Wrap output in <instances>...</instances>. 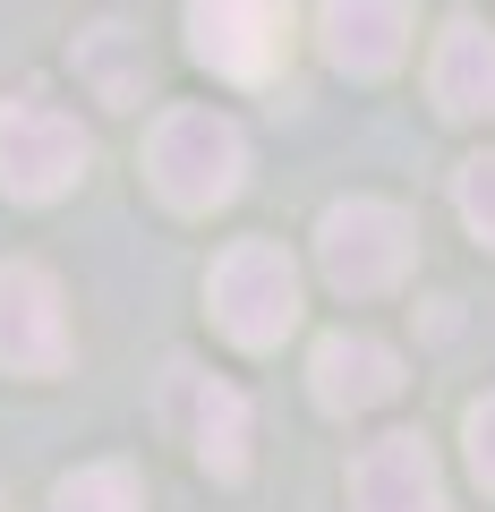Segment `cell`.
Returning <instances> with one entry per match:
<instances>
[{"mask_svg": "<svg viewBox=\"0 0 495 512\" xmlns=\"http://www.w3.org/2000/svg\"><path fill=\"white\" fill-rule=\"evenodd\" d=\"M146 180H154V197L171 214H214L248 180V137L214 103H171L146 128Z\"/></svg>", "mask_w": 495, "mask_h": 512, "instance_id": "obj_1", "label": "cell"}, {"mask_svg": "<svg viewBox=\"0 0 495 512\" xmlns=\"http://www.w3.org/2000/svg\"><path fill=\"white\" fill-rule=\"evenodd\" d=\"M410 256H419V222L393 197H342L316 222V274L342 299H385L410 282Z\"/></svg>", "mask_w": 495, "mask_h": 512, "instance_id": "obj_2", "label": "cell"}, {"mask_svg": "<svg viewBox=\"0 0 495 512\" xmlns=\"http://www.w3.org/2000/svg\"><path fill=\"white\" fill-rule=\"evenodd\" d=\"M205 308L239 350H274L299 325V265L282 256V239H231L205 274Z\"/></svg>", "mask_w": 495, "mask_h": 512, "instance_id": "obj_3", "label": "cell"}, {"mask_svg": "<svg viewBox=\"0 0 495 512\" xmlns=\"http://www.w3.org/2000/svg\"><path fill=\"white\" fill-rule=\"evenodd\" d=\"M94 137L77 128V111L43 103V94H9L0 103V188L18 205H52L86 180Z\"/></svg>", "mask_w": 495, "mask_h": 512, "instance_id": "obj_4", "label": "cell"}, {"mask_svg": "<svg viewBox=\"0 0 495 512\" xmlns=\"http://www.w3.org/2000/svg\"><path fill=\"white\" fill-rule=\"evenodd\" d=\"M188 52L231 86H265L291 52V0H188Z\"/></svg>", "mask_w": 495, "mask_h": 512, "instance_id": "obj_5", "label": "cell"}, {"mask_svg": "<svg viewBox=\"0 0 495 512\" xmlns=\"http://www.w3.org/2000/svg\"><path fill=\"white\" fill-rule=\"evenodd\" d=\"M0 367L9 376H60L69 367V308H60V282L26 256L0 265Z\"/></svg>", "mask_w": 495, "mask_h": 512, "instance_id": "obj_6", "label": "cell"}, {"mask_svg": "<svg viewBox=\"0 0 495 512\" xmlns=\"http://www.w3.org/2000/svg\"><path fill=\"white\" fill-rule=\"evenodd\" d=\"M163 427L205 461L214 478H239L248 470V402L231 384H214L205 367H171L163 376Z\"/></svg>", "mask_w": 495, "mask_h": 512, "instance_id": "obj_7", "label": "cell"}, {"mask_svg": "<svg viewBox=\"0 0 495 512\" xmlns=\"http://www.w3.org/2000/svg\"><path fill=\"white\" fill-rule=\"evenodd\" d=\"M350 512H444V470L419 427H393L350 461Z\"/></svg>", "mask_w": 495, "mask_h": 512, "instance_id": "obj_8", "label": "cell"}, {"mask_svg": "<svg viewBox=\"0 0 495 512\" xmlns=\"http://www.w3.org/2000/svg\"><path fill=\"white\" fill-rule=\"evenodd\" d=\"M308 384H316V402H325L333 419L385 410L393 393H402V350L376 342V333H325L316 359H308Z\"/></svg>", "mask_w": 495, "mask_h": 512, "instance_id": "obj_9", "label": "cell"}, {"mask_svg": "<svg viewBox=\"0 0 495 512\" xmlns=\"http://www.w3.org/2000/svg\"><path fill=\"white\" fill-rule=\"evenodd\" d=\"M316 35L342 77H393L410 52V0H325Z\"/></svg>", "mask_w": 495, "mask_h": 512, "instance_id": "obj_10", "label": "cell"}, {"mask_svg": "<svg viewBox=\"0 0 495 512\" xmlns=\"http://www.w3.org/2000/svg\"><path fill=\"white\" fill-rule=\"evenodd\" d=\"M427 94L444 120H495V35L478 18H453L427 60Z\"/></svg>", "mask_w": 495, "mask_h": 512, "instance_id": "obj_11", "label": "cell"}, {"mask_svg": "<svg viewBox=\"0 0 495 512\" xmlns=\"http://www.w3.org/2000/svg\"><path fill=\"white\" fill-rule=\"evenodd\" d=\"M77 77L94 86V103L137 111V103H146V43H137L120 18L86 26V35H77Z\"/></svg>", "mask_w": 495, "mask_h": 512, "instance_id": "obj_12", "label": "cell"}, {"mask_svg": "<svg viewBox=\"0 0 495 512\" xmlns=\"http://www.w3.org/2000/svg\"><path fill=\"white\" fill-rule=\"evenodd\" d=\"M52 512H146V487L129 461H86L52 487Z\"/></svg>", "mask_w": 495, "mask_h": 512, "instance_id": "obj_13", "label": "cell"}, {"mask_svg": "<svg viewBox=\"0 0 495 512\" xmlns=\"http://www.w3.org/2000/svg\"><path fill=\"white\" fill-rule=\"evenodd\" d=\"M453 205H461V222L495 248V154H470V163L453 171Z\"/></svg>", "mask_w": 495, "mask_h": 512, "instance_id": "obj_14", "label": "cell"}, {"mask_svg": "<svg viewBox=\"0 0 495 512\" xmlns=\"http://www.w3.org/2000/svg\"><path fill=\"white\" fill-rule=\"evenodd\" d=\"M461 444H470V478L495 495V393H487V402H470V419H461Z\"/></svg>", "mask_w": 495, "mask_h": 512, "instance_id": "obj_15", "label": "cell"}]
</instances>
